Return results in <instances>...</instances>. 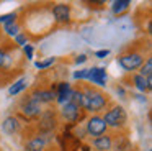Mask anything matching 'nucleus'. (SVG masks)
Here are the masks:
<instances>
[{
    "label": "nucleus",
    "mask_w": 152,
    "mask_h": 151,
    "mask_svg": "<svg viewBox=\"0 0 152 151\" xmlns=\"http://www.w3.org/2000/svg\"><path fill=\"white\" fill-rule=\"evenodd\" d=\"M82 94H83V104H82V108L88 112H96L103 110V108L108 105V95L105 92H102L100 89L96 87H90L87 84H82Z\"/></svg>",
    "instance_id": "f257e3e1"
},
{
    "label": "nucleus",
    "mask_w": 152,
    "mask_h": 151,
    "mask_svg": "<svg viewBox=\"0 0 152 151\" xmlns=\"http://www.w3.org/2000/svg\"><path fill=\"white\" fill-rule=\"evenodd\" d=\"M118 64L128 72L136 71L137 67H141L144 64V51L142 49H136L134 46H131L129 49H126L124 53H121L118 56Z\"/></svg>",
    "instance_id": "f03ea898"
},
{
    "label": "nucleus",
    "mask_w": 152,
    "mask_h": 151,
    "mask_svg": "<svg viewBox=\"0 0 152 151\" xmlns=\"http://www.w3.org/2000/svg\"><path fill=\"white\" fill-rule=\"evenodd\" d=\"M103 121H105L106 127H111V128H118L123 127L128 120V115H126V110L121 107V105H115L111 107L108 112L105 113V117H102Z\"/></svg>",
    "instance_id": "7ed1b4c3"
},
{
    "label": "nucleus",
    "mask_w": 152,
    "mask_h": 151,
    "mask_svg": "<svg viewBox=\"0 0 152 151\" xmlns=\"http://www.w3.org/2000/svg\"><path fill=\"white\" fill-rule=\"evenodd\" d=\"M20 112L26 120H34L41 115V104L38 100H34L31 95H26L23 100L20 102Z\"/></svg>",
    "instance_id": "20e7f679"
},
{
    "label": "nucleus",
    "mask_w": 152,
    "mask_h": 151,
    "mask_svg": "<svg viewBox=\"0 0 152 151\" xmlns=\"http://www.w3.org/2000/svg\"><path fill=\"white\" fill-rule=\"evenodd\" d=\"M87 133L90 135V136H102V135L106 133V125L105 121H103V118L100 117V115H93V117H90L88 120H87Z\"/></svg>",
    "instance_id": "39448f33"
},
{
    "label": "nucleus",
    "mask_w": 152,
    "mask_h": 151,
    "mask_svg": "<svg viewBox=\"0 0 152 151\" xmlns=\"http://www.w3.org/2000/svg\"><path fill=\"white\" fill-rule=\"evenodd\" d=\"M51 15L57 23H67L70 20V7L67 3H56L51 8Z\"/></svg>",
    "instance_id": "423d86ee"
},
{
    "label": "nucleus",
    "mask_w": 152,
    "mask_h": 151,
    "mask_svg": "<svg viewBox=\"0 0 152 151\" xmlns=\"http://www.w3.org/2000/svg\"><path fill=\"white\" fill-rule=\"evenodd\" d=\"M80 110H82L80 107L70 104V102H66V104L62 105L61 115H62V118L67 121H77V120H80Z\"/></svg>",
    "instance_id": "0eeeda50"
},
{
    "label": "nucleus",
    "mask_w": 152,
    "mask_h": 151,
    "mask_svg": "<svg viewBox=\"0 0 152 151\" xmlns=\"http://www.w3.org/2000/svg\"><path fill=\"white\" fill-rule=\"evenodd\" d=\"M92 84L98 85V87H103L106 84V69L105 67H92L88 69V76H87Z\"/></svg>",
    "instance_id": "6e6552de"
},
{
    "label": "nucleus",
    "mask_w": 152,
    "mask_h": 151,
    "mask_svg": "<svg viewBox=\"0 0 152 151\" xmlns=\"http://www.w3.org/2000/svg\"><path fill=\"white\" fill-rule=\"evenodd\" d=\"M30 95L39 104H51L56 100V92L49 90V89H34Z\"/></svg>",
    "instance_id": "1a4fd4ad"
},
{
    "label": "nucleus",
    "mask_w": 152,
    "mask_h": 151,
    "mask_svg": "<svg viewBox=\"0 0 152 151\" xmlns=\"http://www.w3.org/2000/svg\"><path fill=\"white\" fill-rule=\"evenodd\" d=\"M41 120H39V130L41 131H51L54 127H56V118H54V112L53 110H48L44 113L39 115Z\"/></svg>",
    "instance_id": "9d476101"
},
{
    "label": "nucleus",
    "mask_w": 152,
    "mask_h": 151,
    "mask_svg": "<svg viewBox=\"0 0 152 151\" xmlns=\"http://www.w3.org/2000/svg\"><path fill=\"white\" fill-rule=\"evenodd\" d=\"M44 146H46V138L41 136V135H36V136L30 138L25 144V151H43Z\"/></svg>",
    "instance_id": "9b49d317"
},
{
    "label": "nucleus",
    "mask_w": 152,
    "mask_h": 151,
    "mask_svg": "<svg viewBox=\"0 0 152 151\" xmlns=\"http://www.w3.org/2000/svg\"><path fill=\"white\" fill-rule=\"evenodd\" d=\"M93 146L98 151H110L113 148V136L111 135H102V136H96L93 140Z\"/></svg>",
    "instance_id": "f8f14e48"
},
{
    "label": "nucleus",
    "mask_w": 152,
    "mask_h": 151,
    "mask_svg": "<svg viewBox=\"0 0 152 151\" xmlns=\"http://www.w3.org/2000/svg\"><path fill=\"white\" fill-rule=\"evenodd\" d=\"M18 130H20V121H18V118L13 117V115L7 117L4 120V123H2V131L7 133V135H15Z\"/></svg>",
    "instance_id": "ddd939ff"
},
{
    "label": "nucleus",
    "mask_w": 152,
    "mask_h": 151,
    "mask_svg": "<svg viewBox=\"0 0 152 151\" xmlns=\"http://www.w3.org/2000/svg\"><path fill=\"white\" fill-rule=\"evenodd\" d=\"M69 95H70V84L69 82H59L56 90L57 102H61V104H66V100L69 102Z\"/></svg>",
    "instance_id": "4468645a"
},
{
    "label": "nucleus",
    "mask_w": 152,
    "mask_h": 151,
    "mask_svg": "<svg viewBox=\"0 0 152 151\" xmlns=\"http://www.w3.org/2000/svg\"><path fill=\"white\" fill-rule=\"evenodd\" d=\"M132 82H134V85L139 89V90H142V92L151 90V87H152V77H142L141 74L132 76Z\"/></svg>",
    "instance_id": "2eb2a0df"
},
{
    "label": "nucleus",
    "mask_w": 152,
    "mask_h": 151,
    "mask_svg": "<svg viewBox=\"0 0 152 151\" xmlns=\"http://www.w3.org/2000/svg\"><path fill=\"white\" fill-rule=\"evenodd\" d=\"M25 87H26V79L23 77V79H20V81H17L10 89H8V94H10V95H17V94H20Z\"/></svg>",
    "instance_id": "dca6fc26"
},
{
    "label": "nucleus",
    "mask_w": 152,
    "mask_h": 151,
    "mask_svg": "<svg viewBox=\"0 0 152 151\" xmlns=\"http://www.w3.org/2000/svg\"><path fill=\"white\" fill-rule=\"evenodd\" d=\"M129 5H131V2H129V0H118V2L113 3L111 10H113V13H115V15H119L123 10L129 8Z\"/></svg>",
    "instance_id": "f3484780"
},
{
    "label": "nucleus",
    "mask_w": 152,
    "mask_h": 151,
    "mask_svg": "<svg viewBox=\"0 0 152 151\" xmlns=\"http://www.w3.org/2000/svg\"><path fill=\"white\" fill-rule=\"evenodd\" d=\"M139 69H141L139 74H141L142 77H151V76H152V59L147 58V59H145V62Z\"/></svg>",
    "instance_id": "a211bd4d"
},
{
    "label": "nucleus",
    "mask_w": 152,
    "mask_h": 151,
    "mask_svg": "<svg viewBox=\"0 0 152 151\" xmlns=\"http://www.w3.org/2000/svg\"><path fill=\"white\" fill-rule=\"evenodd\" d=\"M18 30H20V26L17 25V21L10 23V25H4V31L7 33L8 36H17L18 35Z\"/></svg>",
    "instance_id": "6ab92c4d"
},
{
    "label": "nucleus",
    "mask_w": 152,
    "mask_h": 151,
    "mask_svg": "<svg viewBox=\"0 0 152 151\" xmlns=\"http://www.w3.org/2000/svg\"><path fill=\"white\" fill-rule=\"evenodd\" d=\"M15 21H17V13H7V15L0 16V23H4V25H10Z\"/></svg>",
    "instance_id": "aec40b11"
},
{
    "label": "nucleus",
    "mask_w": 152,
    "mask_h": 151,
    "mask_svg": "<svg viewBox=\"0 0 152 151\" xmlns=\"http://www.w3.org/2000/svg\"><path fill=\"white\" fill-rule=\"evenodd\" d=\"M15 43L20 46H25L26 44V33H18L17 36H15Z\"/></svg>",
    "instance_id": "412c9836"
},
{
    "label": "nucleus",
    "mask_w": 152,
    "mask_h": 151,
    "mask_svg": "<svg viewBox=\"0 0 152 151\" xmlns=\"http://www.w3.org/2000/svg\"><path fill=\"white\" fill-rule=\"evenodd\" d=\"M53 62H54V58H49V59H46V61H38L36 67L38 69H44V67H48V66H51Z\"/></svg>",
    "instance_id": "4be33fe9"
},
{
    "label": "nucleus",
    "mask_w": 152,
    "mask_h": 151,
    "mask_svg": "<svg viewBox=\"0 0 152 151\" xmlns=\"http://www.w3.org/2000/svg\"><path fill=\"white\" fill-rule=\"evenodd\" d=\"M87 76H88V69H80V71L74 72L75 79H87Z\"/></svg>",
    "instance_id": "5701e85b"
},
{
    "label": "nucleus",
    "mask_w": 152,
    "mask_h": 151,
    "mask_svg": "<svg viewBox=\"0 0 152 151\" xmlns=\"http://www.w3.org/2000/svg\"><path fill=\"white\" fill-rule=\"evenodd\" d=\"M23 51H25V54H26L28 59L33 58V48H31V44H25L23 46Z\"/></svg>",
    "instance_id": "b1692460"
},
{
    "label": "nucleus",
    "mask_w": 152,
    "mask_h": 151,
    "mask_svg": "<svg viewBox=\"0 0 152 151\" xmlns=\"http://www.w3.org/2000/svg\"><path fill=\"white\" fill-rule=\"evenodd\" d=\"M108 54H110L108 49H100V51H96V53H95L96 58H105V56H108Z\"/></svg>",
    "instance_id": "393cba45"
},
{
    "label": "nucleus",
    "mask_w": 152,
    "mask_h": 151,
    "mask_svg": "<svg viewBox=\"0 0 152 151\" xmlns=\"http://www.w3.org/2000/svg\"><path fill=\"white\" fill-rule=\"evenodd\" d=\"M85 61H87V56H85V54L77 56V59H75V62H77V64H82V62H85Z\"/></svg>",
    "instance_id": "a878e982"
},
{
    "label": "nucleus",
    "mask_w": 152,
    "mask_h": 151,
    "mask_svg": "<svg viewBox=\"0 0 152 151\" xmlns=\"http://www.w3.org/2000/svg\"><path fill=\"white\" fill-rule=\"evenodd\" d=\"M0 31H2V30H0ZM0 41H2V33H0Z\"/></svg>",
    "instance_id": "bb28decb"
}]
</instances>
